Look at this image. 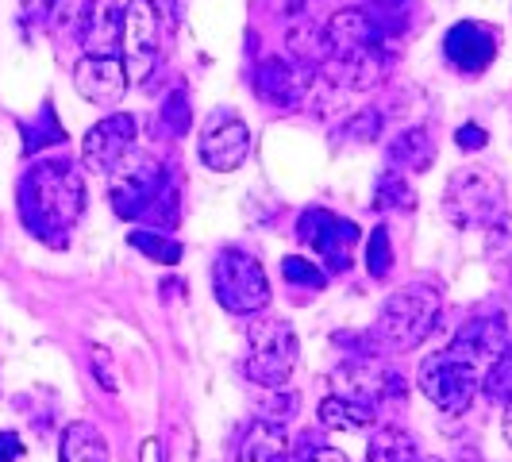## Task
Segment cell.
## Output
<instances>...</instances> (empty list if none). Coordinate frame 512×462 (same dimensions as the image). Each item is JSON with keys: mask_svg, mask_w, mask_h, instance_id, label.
I'll use <instances>...</instances> for the list:
<instances>
[{"mask_svg": "<svg viewBox=\"0 0 512 462\" xmlns=\"http://www.w3.org/2000/svg\"><path fill=\"white\" fill-rule=\"evenodd\" d=\"M139 462H166L162 459V443L154 436H147L143 443H139Z\"/></svg>", "mask_w": 512, "mask_h": 462, "instance_id": "cell-37", "label": "cell"}, {"mask_svg": "<svg viewBox=\"0 0 512 462\" xmlns=\"http://www.w3.org/2000/svg\"><path fill=\"white\" fill-rule=\"evenodd\" d=\"M501 432H505V443L512 447V401H509V409H505V420H501Z\"/></svg>", "mask_w": 512, "mask_h": 462, "instance_id": "cell-38", "label": "cell"}, {"mask_svg": "<svg viewBox=\"0 0 512 462\" xmlns=\"http://www.w3.org/2000/svg\"><path fill=\"white\" fill-rule=\"evenodd\" d=\"M20 4H24L27 20H47L54 8V0H20Z\"/></svg>", "mask_w": 512, "mask_h": 462, "instance_id": "cell-36", "label": "cell"}, {"mask_svg": "<svg viewBox=\"0 0 512 462\" xmlns=\"http://www.w3.org/2000/svg\"><path fill=\"white\" fill-rule=\"evenodd\" d=\"M366 462H420V447L405 428H382L370 439V459Z\"/></svg>", "mask_w": 512, "mask_h": 462, "instance_id": "cell-22", "label": "cell"}, {"mask_svg": "<svg viewBox=\"0 0 512 462\" xmlns=\"http://www.w3.org/2000/svg\"><path fill=\"white\" fill-rule=\"evenodd\" d=\"M297 239L320 255V262L328 266V274H347L355 266L362 231L347 216H335L328 208H308L297 220Z\"/></svg>", "mask_w": 512, "mask_h": 462, "instance_id": "cell-6", "label": "cell"}, {"mask_svg": "<svg viewBox=\"0 0 512 462\" xmlns=\"http://www.w3.org/2000/svg\"><path fill=\"white\" fill-rule=\"evenodd\" d=\"M501 47V35L493 24H478V20H459L443 35V58L459 70V74L474 77L493 66Z\"/></svg>", "mask_w": 512, "mask_h": 462, "instance_id": "cell-12", "label": "cell"}, {"mask_svg": "<svg viewBox=\"0 0 512 462\" xmlns=\"http://www.w3.org/2000/svg\"><path fill=\"white\" fill-rule=\"evenodd\" d=\"M447 351H451L455 359L466 362L470 370H478V374L486 378L489 366L509 351V328H505V320H501V316L470 320V324H462L459 328V335L451 339V347H447Z\"/></svg>", "mask_w": 512, "mask_h": 462, "instance_id": "cell-14", "label": "cell"}, {"mask_svg": "<svg viewBox=\"0 0 512 462\" xmlns=\"http://www.w3.org/2000/svg\"><path fill=\"white\" fill-rule=\"evenodd\" d=\"M124 39V8L120 0H89V16L81 31L85 54H116V43Z\"/></svg>", "mask_w": 512, "mask_h": 462, "instance_id": "cell-16", "label": "cell"}, {"mask_svg": "<svg viewBox=\"0 0 512 462\" xmlns=\"http://www.w3.org/2000/svg\"><path fill=\"white\" fill-rule=\"evenodd\" d=\"M320 424L324 428H332V432H359V428H370L374 420H378V409H370V405H362V401H351V397H339V393H328L324 401H320Z\"/></svg>", "mask_w": 512, "mask_h": 462, "instance_id": "cell-20", "label": "cell"}, {"mask_svg": "<svg viewBox=\"0 0 512 462\" xmlns=\"http://www.w3.org/2000/svg\"><path fill=\"white\" fill-rule=\"evenodd\" d=\"M89 359H93V370H97V382H101L104 393H116V374H112V366H108L112 355H108L104 347H93V355H89Z\"/></svg>", "mask_w": 512, "mask_h": 462, "instance_id": "cell-31", "label": "cell"}, {"mask_svg": "<svg viewBox=\"0 0 512 462\" xmlns=\"http://www.w3.org/2000/svg\"><path fill=\"white\" fill-rule=\"evenodd\" d=\"M301 359L293 324L282 316H258L247 328V378L262 389H285Z\"/></svg>", "mask_w": 512, "mask_h": 462, "instance_id": "cell-3", "label": "cell"}, {"mask_svg": "<svg viewBox=\"0 0 512 462\" xmlns=\"http://www.w3.org/2000/svg\"><path fill=\"white\" fill-rule=\"evenodd\" d=\"M412 205H416V193H412L409 178L401 170H385L374 185V208L378 212H409Z\"/></svg>", "mask_w": 512, "mask_h": 462, "instance_id": "cell-23", "label": "cell"}, {"mask_svg": "<svg viewBox=\"0 0 512 462\" xmlns=\"http://www.w3.org/2000/svg\"><path fill=\"white\" fill-rule=\"evenodd\" d=\"M158 35H162V20L154 16L147 0H131L124 8V70L128 81H147L158 66Z\"/></svg>", "mask_w": 512, "mask_h": 462, "instance_id": "cell-11", "label": "cell"}, {"mask_svg": "<svg viewBox=\"0 0 512 462\" xmlns=\"http://www.w3.org/2000/svg\"><path fill=\"white\" fill-rule=\"evenodd\" d=\"M420 393L436 405V409L451 412V416H459L474 405V397H478V385H482V374L478 370H470L462 359H455L451 351H436V355H428V359L420 362Z\"/></svg>", "mask_w": 512, "mask_h": 462, "instance_id": "cell-7", "label": "cell"}, {"mask_svg": "<svg viewBox=\"0 0 512 462\" xmlns=\"http://www.w3.org/2000/svg\"><path fill=\"white\" fill-rule=\"evenodd\" d=\"M439 308H443V297H439L436 285L428 282L401 285L397 293H389V301L378 312L374 335H378V343L389 347V351H412V347H420L428 339V332L436 328Z\"/></svg>", "mask_w": 512, "mask_h": 462, "instance_id": "cell-2", "label": "cell"}, {"mask_svg": "<svg viewBox=\"0 0 512 462\" xmlns=\"http://www.w3.org/2000/svg\"><path fill=\"white\" fill-rule=\"evenodd\" d=\"M162 459L166 462H197V436H193V428L178 420L174 428H170V447L162 451Z\"/></svg>", "mask_w": 512, "mask_h": 462, "instance_id": "cell-29", "label": "cell"}, {"mask_svg": "<svg viewBox=\"0 0 512 462\" xmlns=\"http://www.w3.org/2000/svg\"><path fill=\"white\" fill-rule=\"evenodd\" d=\"M81 212H85V181L74 162L66 158L35 162L20 178V220L35 239L66 247Z\"/></svg>", "mask_w": 512, "mask_h": 462, "instance_id": "cell-1", "label": "cell"}, {"mask_svg": "<svg viewBox=\"0 0 512 462\" xmlns=\"http://www.w3.org/2000/svg\"><path fill=\"white\" fill-rule=\"evenodd\" d=\"M166 170L154 162L151 154H128V162L112 174V185H108V201H112V212L120 220H147V212L154 208L162 185H166Z\"/></svg>", "mask_w": 512, "mask_h": 462, "instance_id": "cell-8", "label": "cell"}, {"mask_svg": "<svg viewBox=\"0 0 512 462\" xmlns=\"http://www.w3.org/2000/svg\"><path fill=\"white\" fill-rule=\"evenodd\" d=\"M443 212L455 228H486L505 212V181L482 166H462L447 178Z\"/></svg>", "mask_w": 512, "mask_h": 462, "instance_id": "cell-4", "label": "cell"}, {"mask_svg": "<svg viewBox=\"0 0 512 462\" xmlns=\"http://www.w3.org/2000/svg\"><path fill=\"white\" fill-rule=\"evenodd\" d=\"M24 459V439L16 432H0V462H20Z\"/></svg>", "mask_w": 512, "mask_h": 462, "instance_id": "cell-34", "label": "cell"}, {"mask_svg": "<svg viewBox=\"0 0 512 462\" xmlns=\"http://www.w3.org/2000/svg\"><path fill=\"white\" fill-rule=\"evenodd\" d=\"M366 270L374 282H385L389 270H393V243H389V231L374 228L370 239H366Z\"/></svg>", "mask_w": 512, "mask_h": 462, "instance_id": "cell-26", "label": "cell"}, {"mask_svg": "<svg viewBox=\"0 0 512 462\" xmlns=\"http://www.w3.org/2000/svg\"><path fill=\"white\" fill-rule=\"evenodd\" d=\"M77 93L97 108H116L128 93V70L120 54H81L74 66Z\"/></svg>", "mask_w": 512, "mask_h": 462, "instance_id": "cell-13", "label": "cell"}, {"mask_svg": "<svg viewBox=\"0 0 512 462\" xmlns=\"http://www.w3.org/2000/svg\"><path fill=\"white\" fill-rule=\"evenodd\" d=\"M320 35H324V58H332L347 70H355L370 54L385 51L382 35L370 24L366 8H339Z\"/></svg>", "mask_w": 512, "mask_h": 462, "instance_id": "cell-9", "label": "cell"}, {"mask_svg": "<svg viewBox=\"0 0 512 462\" xmlns=\"http://www.w3.org/2000/svg\"><path fill=\"white\" fill-rule=\"evenodd\" d=\"M58 462H108V443H104V436L89 420H74L62 432Z\"/></svg>", "mask_w": 512, "mask_h": 462, "instance_id": "cell-21", "label": "cell"}, {"mask_svg": "<svg viewBox=\"0 0 512 462\" xmlns=\"http://www.w3.org/2000/svg\"><path fill=\"white\" fill-rule=\"evenodd\" d=\"M285 455H289V436L282 424L270 420H255L235 447V462H285Z\"/></svg>", "mask_w": 512, "mask_h": 462, "instance_id": "cell-19", "label": "cell"}, {"mask_svg": "<svg viewBox=\"0 0 512 462\" xmlns=\"http://www.w3.org/2000/svg\"><path fill=\"white\" fill-rule=\"evenodd\" d=\"M282 274L293 289H305V293H316V289H324V285H328V270H320V262L301 258V255H285Z\"/></svg>", "mask_w": 512, "mask_h": 462, "instance_id": "cell-25", "label": "cell"}, {"mask_svg": "<svg viewBox=\"0 0 512 462\" xmlns=\"http://www.w3.org/2000/svg\"><path fill=\"white\" fill-rule=\"evenodd\" d=\"M212 293L231 316H255L270 305V278L255 255L224 247L212 262Z\"/></svg>", "mask_w": 512, "mask_h": 462, "instance_id": "cell-5", "label": "cell"}, {"mask_svg": "<svg viewBox=\"0 0 512 462\" xmlns=\"http://www.w3.org/2000/svg\"><path fill=\"white\" fill-rule=\"evenodd\" d=\"M301 462H351L343 451H335V447H308Z\"/></svg>", "mask_w": 512, "mask_h": 462, "instance_id": "cell-35", "label": "cell"}, {"mask_svg": "<svg viewBox=\"0 0 512 462\" xmlns=\"http://www.w3.org/2000/svg\"><path fill=\"white\" fill-rule=\"evenodd\" d=\"M339 139H347V143H374L378 135H382V112H374V108H359L343 128L335 131Z\"/></svg>", "mask_w": 512, "mask_h": 462, "instance_id": "cell-27", "label": "cell"}, {"mask_svg": "<svg viewBox=\"0 0 512 462\" xmlns=\"http://www.w3.org/2000/svg\"><path fill=\"white\" fill-rule=\"evenodd\" d=\"M128 243L135 251H143V255L158 262V266H174L181 262V243L174 235H166V231H151V228H135L128 231Z\"/></svg>", "mask_w": 512, "mask_h": 462, "instance_id": "cell-24", "label": "cell"}, {"mask_svg": "<svg viewBox=\"0 0 512 462\" xmlns=\"http://www.w3.org/2000/svg\"><path fill=\"white\" fill-rule=\"evenodd\" d=\"M154 8V16L162 20V27H178L181 20V0H147Z\"/></svg>", "mask_w": 512, "mask_h": 462, "instance_id": "cell-33", "label": "cell"}, {"mask_svg": "<svg viewBox=\"0 0 512 462\" xmlns=\"http://www.w3.org/2000/svg\"><path fill=\"white\" fill-rule=\"evenodd\" d=\"M135 151V116L128 112H112L101 124L85 131L81 139V166L93 174H116L128 154Z\"/></svg>", "mask_w": 512, "mask_h": 462, "instance_id": "cell-10", "label": "cell"}, {"mask_svg": "<svg viewBox=\"0 0 512 462\" xmlns=\"http://www.w3.org/2000/svg\"><path fill=\"white\" fill-rule=\"evenodd\" d=\"M389 170H401V174H424L432 162H436V139L428 128H405L401 135L389 139Z\"/></svg>", "mask_w": 512, "mask_h": 462, "instance_id": "cell-18", "label": "cell"}, {"mask_svg": "<svg viewBox=\"0 0 512 462\" xmlns=\"http://www.w3.org/2000/svg\"><path fill=\"white\" fill-rule=\"evenodd\" d=\"M162 120H166V128L174 131V135H185V131H189V101H185V89H178V93L166 97V104H162Z\"/></svg>", "mask_w": 512, "mask_h": 462, "instance_id": "cell-30", "label": "cell"}, {"mask_svg": "<svg viewBox=\"0 0 512 462\" xmlns=\"http://www.w3.org/2000/svg\"><path fill=\"white\" fill-rule=\"evenodd\" d=\"M251 154V131L239 116H216L201 139V162L216 174L239 170Z\"/></svg>", "mask_w": 512, "mask_h": 462, "instance_id": "cell-15", "label": "cell"}, {"mask_svg": "<svg viewBox=\"0 0 512 462\" xmlns=\"http://www.w3.org/2000/svg\"><path fill=\"white\" fill-rule=\"evenodd\" d=\"M420 462H443V459H420Z\"/></svg>", "mask_w": 512, "mask_h": 462, "instance_id": "cell-39", "label": "cell"}, {"mask_svg": "<svg viewBox=\"0 0 512 462\" xmlns=\"http://www.w3.org/2000/svg\"><path fill=\"white\" fill-rule=\"evenodd\" d=\"M455 139H459V147H462V151H482V147H486V143H489L486 128H478V124H462L459 135H455Z\"/></svg>", "mask_w": 512, "mask_h": 462, "instance_id": "cell-32", "label": "cell"}, {"mask_svg": "<svg viewBox=\"0 0 512 462\" xmlns=\"http://www.w3.org/2000/svg\"><path fill=\"white\" fill-rule=\"evenodd\" d=\"M305 93V74L289 58H266L258 70V97L278 108H293Z\"/></svg>", "mask_w": 512, "mask_h": 462, "instance_id": "cell-17", "label": "cell"}, {"mask_svg": "<svg viewBox=\"0 0 512 462\" xmlns=\"http://www.w3.org/2000/svg\"><path fill=\"white\" fill-rule=\"evenodd\" d=\"M482 385H486V393L493 401H512V351H505L501 359L489 366Z\"/></svg>", "mask_w": 512, "mask_h": 462, "instance_id": "cell-28", "label": "cell"}]
</instances>
